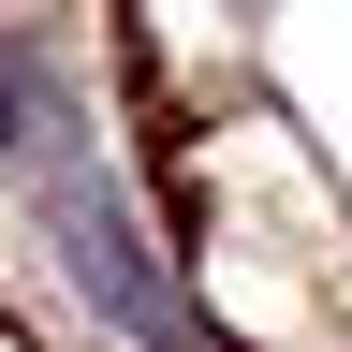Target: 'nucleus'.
<instances>
[{
    "mask_svg": "<svg viewBox=\"0 0 352 352\" xmlns=\"http://www.w3.org/2000/svg\"><path fill=\"white\" fill-rule=\"evenodd\" d=\"M44 235H59V264H74V294L103 308L118 338H147V352H206V308L162 279V250L132 235V206L103 191L88 162H44Z\"/></svg>",
    "mask_w": 352,
    "mask_h": 352,
    "instance_id": "nucleus-1",
    "label": "nucleus"
},
{
    "mask_svg": "<svg viewBox=\"0 0 352 352\" xmlns=\"http://www.w3.org/2000/svg\"><path fill=\"white\" fill-rule=\"evenodd\" d=\"M30 132H44V59L0 30V147H30Z\"/></svg>",
    "mask_w": 352,
    "mask_h": 352,
    "instance_id": "nucleus-2",
    "label": "nucleus"
}]
</instances>
